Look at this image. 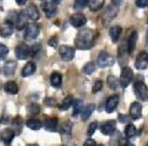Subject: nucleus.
Here are the masks:
<instances>
[{"label": "nucleus", "mask_w": 148, "mask_h": 146, "mask_svg": "<svg viewBox=\"0 0 148 146\" xmlns=\"http://www.w3.org/2000/svg\"><path fill=\"white\" fill-rule=\"evenodd\" d=\"M25 12V14H27V17L30 18V20H33V21H37V20L40 18L39 11L38 10V7H36L35 4H29V5L26 7Z\"/></svg>", "instance_id": "dca6fc26"}, {"label": "nucleus", "mask_w": 148, "mask_h": 146, "mask_svg": "<svg viewBox=\"0 0 148 146\" xmlns=\"http://www.w3.org/2000/svg\"><path fill=\"white\" fill-rule=\"evenodd\" d=\"M89 4V0H75L74 3V9L76 10H80L85 8Z\"/></svg>", "instance_id": "f704fd0d"}, {"label": "nucleus", "mask_w": 148, "mask_h": 146, "mask_svg": "<svg viewBox=\"0 0 148 146\" xmlns=\"http://www.w3.org/2000/svg\"><path fill=\"white\" fill-rule=\"evenodd\" d=\"M49 45L53 48H56L58 45V37L57 36H53L51 38L49 39Z\"/></svg>", "instance_id": "37998d69"}, {"label": "nucleus", "mask_w": 148, "mask_h": 146, "mask_svg": "<svg viewBox=\"0 0 148 146\" xmlns=\"http://www.w3.org/2000/svg\"><path fill=\"white\" fill-rule=\"evenodd\" d=\"M116 128V121L111 120L101 124V131L103 135H110L115 132Z\"/></svg>", "instance_id": "ddd939ff"}, {"label": "nucleus", "mask_w": 148, "mask_h": 146, "mask_svg": "<svg viewBox=\"0 0 148 146\" xmlns=\"http://www.w3.org/2000/svg\"><path fill=\"white\" fill-rule=\"evenodd\" d=\"M41 1H43V0H41Z\"/></svg>", "instance_id": "864d4df0"}, {"label": "nucleus", "mask_w": 148, "mask_h": 146, "mask_svg": "<svg viewBox=\"0 0 148 146\" xmlns=\"http://www.w3.org/2000/svg\"><path fill=\"white\" fill-rule=\"evenodd\" d=\"M119 102V97L118 95H112L109 96L108 99H107L106 103V111L108 113H111L114 112V109L118 105Z\"/></svg>", "instance_id": "2eb2a0df"}, {"label": "nucleus", "mask_w": 148, "mask_h": 146, "mask_svg": "<svg viewBox=\"0 0 148 146\" xmlns=\"http://www.w3.org/2000/svg\"><path fill=\"white\" fill-rule=\"evenodd\" d=\"M103 83L102 81L98 80L96 81L94 84L93 86H92V92L93 94H96L98 93V92L101 90L103 89Z\"/></svg>", "instance_id": "58836bf2"}, {"label": "nucleus", "mask_w": 148, "mask_h": 146, "mask_svg": "<svg viewBox=\"0 0 148 146\" xmlns=\"http://www.w3.org/2000/svg\"><path fill=\"white\" fill-rule=\"evenodd\" d=\"M58 126V118L55 117H47L44 120V128L49 132H56Z\"/></svg>", "instance_id": "6ab92c4d"}, {"label": "nucleus", "mask_w": 148, "mask_h": 146, "mask_svg": "<svg viewBox=\"0 0 148 146\" xmlns=\"http://www.w3.org/2000/svg\"><path fill=\"white\" fill-rule=\"evenodd\" d=\"M114 63H115L114 58L107 52L101 51L98 55V66L101 69L112 66Z\"/></svg>", "instance_id": "423d86ee"}, {"label": "nucleus", "mask_w": 148, "mask_h": 146, "mask_svg": "<svg viewBox=\"0 0 148 146\" xmlns=\"http://www.w3.org/2000/svg\"><path fill=\"white\" fill-rule=\"evenodd\" d=\"M104 4V0H89V8L91 11L96 12L101 10Z\"/></svg>", "instance_id": "c756f323"}, {"label": "nucleus", "mask_w": 148, "mask_h": 146, "mask_svg": "<svg viewBox=\"0 0 148 146\" xmlns=\"http://www.w3.org/2000/svg\"><path fill=\"white\" fill-rule=\"evenodd\" d=\"M121 1H122V0H112V4L119 7L121 4Z\"/></svg>", "instance_id": "09e8293b"}, {"label": "nucleus", "mask_w": 148, "mask_h": 146, "mask_svg": "<svg viewBox=\"0 0 148 146\" xmlns=\"http://www.w3.org/2000/svg\"><path fill=\"white\" fill-rule=\"evenodd\" d=\"M96 40V33L89 28L79 30L75 40V47L79 50H87L92 48Z\"/></svg>", "instance_id": "f257e3e1"}, {"label": "nucleus", "mask_w": 148, "mask_h": 146, "mask_svg": "<svg viewBox=\"0 0 148 146\" xmlns=\"http://www.w3.org/2000/svg\"><path fill=\"white\" fill-rule=\"evenodd\" d=\"M43 12L46 14V17L49 19H51L54 17L56 14L57 9L56 4L53 2H46L41 6Z\"/></svg>", "instance_id": "4468645a"}, {"label": "nucleus", "mask_w": 148, "mask_h": 146, "mask_svg": "<svg viewBox=\"0 0 148 146\" xmlns=\"http://www.w3.org/2000/svg\"><path fill=\"white\" fill-rule=\"evenodd\" d=\"M119 120L120 121L121 123H125V122H129L130 118H129V117L127 116V115L119 114Z\"/></svg>", "instance_id": "a18cd8bd"}, {"label": "nucleus", "mask_w": 148, "mask_h": 146, "mask_svg": "<svg viewBox=\"0 0 148 146\" xmlns=\"http://www.w3.org/2000/svg\"><path fill=\"white\" fill-rule=\"evenodd\" d=\"M14 54L19 60H26L30 55V48L25 43H20L14 49Z\"/></svg>", "instance_id": "6e6552de"}, {"label": "nucleus", "mask_w": 148, "mask_h": 146, "mask_svg": "<svg viewBox=\"0 0 148 146\" xmlns=\"http://www.w3.org/2000/svg\"><path fill=\"white\" fill-rule=\"evenodd\" d=\"M85 146H95L96 145V143L92 139H88L84 143V145Z\"/></svg>", "instance_id": "49530a36"}, {"label": "nucleus", "mask_w": 148, "mask_h": 146, "mask_svg": "<svg viewBox=\"0 0 148 146\" xmlns=\"http://www.w3.org/2000/svg\"><path fill=\"white\" fill-rule=\"evenodd\" d=\"M98 128V122H92L89 125L88 128V131H87V135L88 136H92L94 133H95V130Z\"/></svg>", "instance_id": "e433bc0d"}, {"label": "nucleus", "mask_w": 148, "mask_h": 146, "mask_svg": "<svg viewBox=\"0 0 148 146\" xmlns=\"http://www.w3.org/2000/svg\"><path fill=\"white\" fill-rule=\"evenodd\" d=\"M147 24H148V19H147Z\"/></svg>", "instance_id": "603ef678"}, {"label": "nucleus", "mask_w": 148, "mask_h": 146, "mask_svg": "<svg viewBox=\"0 0 148 146\" xmlns=\"http://www.w3.org/2000/svg\"><path fill=\"white\" fill-rule=\"evenodd\" d=\"M44 104L48 107H53L56 105V102L53 98H46L44 100Z\"/></svg>", "instance_id": "79ce46f5"}, {"label": "nucleus", "mask_w": 148, "mask_h": 146, "mask_svg": "<svg viewBox=\"0 0 148 146\" xmlns=\"http://www.w3.org/2000/svg\"><path fill=\"white\" fill-rule=\"evenodd\" d=\"M124 132L127 138H132L137 134V129L133 124H129L126 127Z\"/></svg>", "instance_id": "2f4dec72"}, {"label": "nucleus", "mask_w": 148, "mask_h": 146, "mask_svg": "<svg viewBox=\"0 0 148 146\" xmlns=\"http://www.w3.org/2000/svg\"><path fill=\"white\" fill-rule=\"evenodd\" d=\"M134 66L137 70H145L148 67V53L141 51L136 58Z\"/></svg>", "instance_id": "1a4fd4ad"}, {"label": "nucleus", "mask_w": 148, "mask_h": 146, "mask_svg": "<svg viewBox=\"0 0 148 146\" xmlns=\"http://www.w3.org/2000/svg\"><path fill=\"white\" fill-rule=\"evenodd\" d=\"M14 32L13 22L10 20H6L0 25V36L2 37H7L12 35Z\"/></svg>", "instance_id": "9d476101"}, {"label": "nucleus", "mask_w": 148, "mask_h": 146, "mask_svg": "<svg viewBox=\"0 0 148 146\" xmlns=\"http://www.w3.org/2000/svg\"><path fill=\"white\" fill-rule=\"evenodd\" d=\"M134 93L137 98L143 102L148 101V87L143 81H137L133 86Z\"/></svg>", "instance_id": "f03ea898"}, {"label": "nucleus", "mask_w": 148, "mask_h": 146, "mask_svg": "<svg viewBox=\"0 0 148 146\" xmlns=\"http://www.w3.org/2000/svg\"><path fill=\"white\" fill-rule=\"evenodd\" d=\"M127 53H128V52L126 53V49L124 48V46H121L119 48V63H125V59L127 58Z\"/></svg>", "instance_id": "c9c22d12"}, {"label": "nucleus", "mask_w": 148, "mask_h": 146, "mask_svg": "<svg viewBox=\"0 0 148 146\" xmlns=\"http://www.w3.org/2000/svg\"><path fill=\"white\" fill-rule=\"evenodd\" d=\"M119 10V7L114 5V4H111L109 7H107L102 17V22L106 27L108 26L110 22L116 17Z\"/></svg>", "instance_id": "20e7f679"}, {"label": "nucleus", "mask_w": 148, "mask_h": 146, "mask_svg": "<svg viewBox=\"0 0 148 146\" xmlns=\"http://www.w3.org/2000/svg\"><path fill=\"white\" fill-rule=\"evenodd\" d=\"M14 132L10 128H6L1 132V141L6 145H10L14 138Z\"/></svg>", "instance_id": "a211bd4d"}, {"label": "nucleus", "mask_w": 148, "mask_h": 146, "mask_svg": "<svg viewBox=\"0 0 148 146\" xmlns=\"http://www.w3.org/2000/svg\"><path fill=\"white\" fill-rule=\"evenodd\" d=\"M134 79V72L129 66H124L120 76V85L122 88H127Z\"/></svg>", "instance_id": "7ed1b4c3"}, {"label": "nucleus", "mask_w": 148, "mask_h": 146, "mask_svg": "<svg viewBox=\"0 0 148 146\" xmlns=\"http://www.w3.org/2000/svg\"><path fill=\"white\" fill-rule=\"evenodd\" d=\"M27 1V0H15L16 3L20 6H23L24 5V4H25L26 1Z\"/></svg>", "instance_id": "de8ad7c7"}, {"label": "nucleus", "mask_w": 148, "mask_h": 146, "mask_svg": "<svg viewBox=\"0 0 148 146\" xmlns=\"http://www.w3.org/2000/svg\"><path fill=\"white\" fill-rule=\"evenodd\" d=\"M62 75L58 72H53L50 76V84L53 87L59 88L62 85Z\"/></svg>", "instance_id": "393cba45"}, {"label": "nucleus", "mask_w": 148, "mask_h": 146, "mask_svg": "<svg viewBox=\"0 0 148 146\" xmlns=\"http://www.w3.org/2000/svg\"><path fill=\"white\" fill-rule=\"evenodd\" d=\"M74 102V98L72 95H68L64 99L63 102L61 105H59V109L61 111H66L71 105L73 104Z\"/></svg>", "instance_id": "cd10ccee"}, {"label": "nucleus", "mask_w": 148, "mask_h": 146, "mask_svg": "<svg viewBox=\"0 0 148 146\" xmlns=\"http://www.w3.org/2000/svg\"><path fill=\"white\" fill-rule=\"evenodd\" d=\"M59 53L62 60L64 61H70L75 57V50L72 46L63 45L59 47Z\"/></svg>", "instance_id": "0eeeda50"}, {"label": "nucleus", "mask_w": 148, "mask_h": 146, "mask_svg": "<svg viewBox=\"0 0 148 146\" xmlns=\"http://www.w3.org/2000/svg\"><path fill=\"white\" fill-rule=\"evenodd\" d=\"M39 50H40V45L38 44L34 45L32 46L31 48H30V54H31L32 56H34L35 54H36V53L38 52Z\"/></svg>", "instance_id": "c03bdc74"}, {"label": "nucleus", "mask_w": 148, "mask_h": 146, "mask_svg": "<svg viewBox=\"0 0 148 146\" xmlns=\"http://www.w3.org/2000/svg\"><path fill=\"white\" fill-rule=\"evenodd\" d=\"M122 33V27L120 25H114L110 28L109 35L111 40L114 43H116L119 39L120 35Z\"/></svg>", "instance_id": "4be33fe9"}, {"label": "nucleus", "mask_w": 148, "mask_h": 146, "mask_svg": "<svg viewBox=\"0 0 148 146\" xmlns=\"http://www.w3.org/2000/svg\"><path fill=\"white\" fill-rule=\"evenodd\" d=\"M137 38H138V33L137 31H133L130 35L127 43V51L129 54H132L134 52L137 44Z\"/></svg>", "instance_id": "412c9836"}, {"label": "nucleus", "mask_w": 148, "mask_h": 146, "mask_svg": "<svg viewBox=\"0 0 148 146\" xmlns=\"http://www.w3.org/2000/svg\"><path fill=\"white\" fill-rule=\"evenodd\" d=\"M72 124L71 123L70 121H66L62 125L60 128V133L61 134H70L71 130H72Z\"/></svg>", "instance_id": "72a5a7b5"}, {"label": "nucleus", "mask_w": 148, "mask_h": 146, "mask_svg": "<svg viewBox=\"0 0 148 146\" xmlns=\"http://www.w3.org/2000/svg\"><path fill=\"white\" fill-rule=\"evenodd\" d=\"M107 84H108V86L113 90H116L120 86V81L118 80V79L111 75L108 76L107 78Z\"/></svg>", "instance_id": "7c9ffc66"}, {"label": "nucleus", "mask_w": 148, "mask_h": 146, "mask_svg": "<svg viewBox=\"0 0 148 146\" xmlns=\"http://www.w3.org/2000/svg\"><path fill=\"white\" fill-rule=\"evenodd\" d=\"M130 117L133 120H139L143 116V107L137 102H133L130 107Z\"/></svg>", "instance_id": "f8f14e48"}, {"label": "nucleus", "mask_w": 148, "mask_h": 146, "mask_svg": "<svg viewBox=\"0 0 148 146\" xmlns=\"http://www.w3.org/2000/svg\"><path fill=\"white\" fill-rule=\"evenodd\" d=\"M136 5L139 8L148 7V0H136Z\"/></svg>", "instance_id": "a19ab883"}, {"label": "nucleus", "mask_w": 148, "mask_h": 146, "mask_svg": "<svg viewBox=\"0 0 148 146\" xmlns=\"http://www.w3.org/2000/svg\"><path fill=\"white\" fill-rule=\"evenodd\" d=\"M87 22V19L84 14L81 13H76L72 14L69 18V23L74 27H81Z\"/></svg>", "instance_id": "9b49d317"}, {"label": "nucleus", "mask_w": 148, "mask_h": 146, "mask_svg": "<svg viewBox=\"0 0 148 146\" xmlns=\"http://www.w3.org/2000/svg\"><path fill=\"white\" fill-rule=\"evenodd\" d=\"M61 1H62V0H52V2L55 4H58L61 2Z\"/></svg>", "instance_id": "3c124183"}, {"label": "nucleus", "mask_w": 148, "mask_h": 146, "mask_svg": "<svg viewBox=\"0 0 148 146\" xmlns=\"http://www.w3.org/2000/svg\"><path fill=\"white\" fill-rule=\"evenodd\" d=\"M95 69H96V65L95 64L94 62L90 61L88 62V63H86V64L84 66L82 70H83V72L85 73H86V74L88 75H90L95 71Z\"/></svg>", "instance_id": "473e14b6"}, {"label": "nucleus", "mask_w": 148, "mask_h": 146, "mask_svg": "<svg viewBox=\"0 0 148 146\" xmlns=\"http://www.w3.org/2000/svg\"><path fill=\"white\" fill-rule=\"evenodd\" d=\"M15 21L16 29L17 30H23L27 24V16L25 14V12L22 11L17 14Z\"/></svg>", "instance_id": "f3484780"}, {"label": "nucleus", "mask_w": 148, "mask_h": 146, "mask_svg": "<svg viewBox=\"0 0 148 146\" xmlns=\"http://www.w3.org/2000/svg\"><path fill=\"white\" fill-rule=\"evenodd\" d=\"M17 69V62L14 60H8L6 62L3 67L4 73L6 76H13Z\"/></svg>", "instance_id": "aec40b11"}, {"label": "nucleus", "mask_w": 148, "mask_h": 146, "mask_svg": "<svg viewBox=\"0 0 148 146\" xmlns=\"http://www.w3.org/2000/svg\"><path fill=\"white\" fill-rule=\"evenodd\" d=\"M145 40H146V46L148 48V30L147 31V33H146V37H145Z\"/></svg>", "instance_id": "8fccbe9b"}, {"label": "nucleus", "mask_w": 148, "mask_h": 146, "mask_svg": "<svg viewBox=\"0 0 148 146\" xmlns=\"http://www.w3.org/2000/svg\"><path fill=\"white\" fill-rule=\"evenodd\" d=\"M4 90L6 93L9 94H17L18 92V86L16 82L13 81H10L4 84Z\"/></svg>", "instance_id": "b1692460"}, {"label": "nucleus", "mask_w": 148, "mask_h": 146, "mask_svg": "<svg viewBox=\"0 0 148 146\" xmlns=\"http://www.w3.org/2000/svg\"><path fill=\"white\" fill-rule=\"evenodd\" d=\"M36 66L35 63L32 61H29L23 67L21 72V75L23 77H27V76L33 75L35 73V71H36Z\"/></svg>", "instance_id": "5701e85b"}, {"label": "nucleus", "mask_w": 148, "mask_h": 146, "mask_svg": "<svg viewBox=\"0 0 148 146\" xmlns=\"http://www.w3.org/2000/svg\"><path fill=\"white\" fill-rule=\"evenodd\" d=\"M95 109V105L94 104H90V105H87L85 107V109H82V115H81V117L83 121H86L88 120L92 115V112H94Z\"/></svg>", "instance_id": "a878e982"}, {"label": "nucleus", "mask_w": 148, "mask_h": 146, "mask_svg": "<svg viewBox=\"0 0 148 146\" xmlns=\"http://www.w3.org/2000/svg\"><path fill=\"white\" fill-rule=\"evenodd\" d=\"M28 111L31 115H37L40 112V107L37 104H32L28 107Z\"/></svg>", "instance_id": "ea45409f"}, {"label": "nucleus", "mask_w": 148, "mask_h": 146, "mask_svg": "<svg viewBox=\"0 0 148 146\" xmlns=\"http://www.w3.org/2000/svg\"><path fill=\"white\" fill-rule=\"evenodd\" d=\"M9 53V48L4 44L0 43V60H2L6 58Z\"/></svg>", "instance_id": "4c0bfd02"}, {"label": "nucleus", "mask_w": 148, "mask_h": 146, "mask_svg": "<svg viewBox=\"0 0 148 146\" xmlns=\"http://www.w3.org/2000/svg\"><path fill=\"white\" fill-rule=\"evenodd\" d=\"M26 126L30 128V130H38L42 128L43 124L39 120L31 118V119H29L27 120Z\"/></svg>", "instance_id": "bb28decb"}, {"label": "nucleus", "mask_w": 148, "mask_h": 146, "mask_svg": "<svg viewBox=\"0 0 148 146\" xmlns=\"http://www.w3.org/2000/svg\"><path fill=\"white\" fill-rule=\"evenodd\" d=\"M73 112H72V116L77 117L81 113L83 109V102L80 99H77L73 102Z\"/></svg>", "instance_id": "c85d7f7f"}, {"label": "nucleus", "mask_w": 148, "mask_h": 146, "mask_svg": "<svg viewBox=\"0 0 148 146\" xmlns=\"http://www.w3.org/2000/svg\"><path fill=\"white\" fill-rule=\"evenodd\" d=\"M40 33V27L36 23H30L26 26L24 33V38L26 40H35Z\"/></svg>", "instance_id": "39448f33"}]
</instances>
